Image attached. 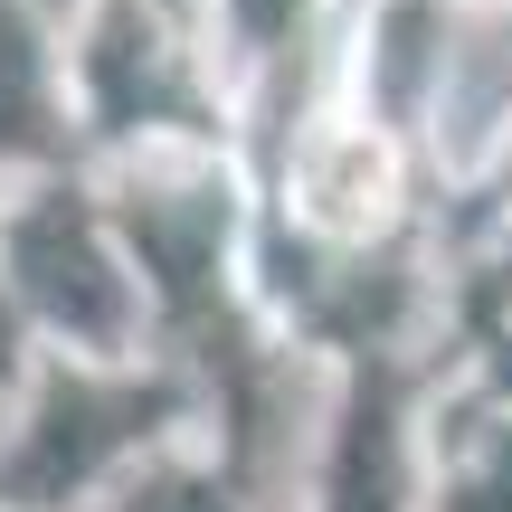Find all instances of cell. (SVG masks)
I'll use <instances>...</instances> for the list:
<instances>
[{
    "label": "cell",
    "instance_id": "1",
    "mask_svg": "<svg viewBox=\"0 0 512 512\" xmlns=\"http://www.w3.org/2000/svg\"><path fill=\"white\" fill-rule=\"evenodd\" d=\"M19 275H29V304L57 313L67 332H86V342H105V332L124 323V285L105 275V256H95L86 219H76L67 200L19 219Z\"/></svg>",
    "mask_w": 512,
    "mask_h": 512
},
{
    "label": "cell",
    "instance_id": "2",
    "mask_svg": "<svg viewBox=\"0 0 512 512\" xmlns=\"http://www.w3.org/2000/svg\"><path fill=\"white\" fill-rule=\"evenodd\" d=\"M143 418V399H95V389H57L48 418H38V446L19 456V494H57V484L95 475V456H105L124 427Z\"/></svg>",
    "mask_w": 512,
    "mask_h": 512
},
{
    "label": "cell",
    "instance_id": "3",
    "mask_svg": "<svg viewBox=\"0 0 512 512\" xmlns=\"http://www.w3.org/2000/svg\"><path fill=\"white\" fill-rule=\"evenodd\" d=\"M389 494H399V437H389V408L361 399L342 437V475H332V512H389Z\"/></svg>",
    "mask_w": 512,
    "mask_h": 512
},
{
    "label": "cell",
    "instance_id": "4",
    "mask_svg": "<svg viewBox=\"0 0 512 512\" xmlns=\"http://www.w3.org/2000/svg\"><path fill=\"white\" fill-rule=\"evenodd\" d=\"M38 114V57L19 38V19H0V143H19Z\"/></svg>",
    "mask_w": 512,
    "mask_h": 512
},
{
    "label": "cell",
    "instance_id": "5",
    "mask_svg": "<svg viewBox=\"0 0 512 512\" xmlns=\"http://www.w3.org/2000/svg\"><path fill=\"white\" fill-rule=\"evenodd\" d=\"M456 512H512V456H503V465H494V475H484V484H475V494H465Z\"/></svg>",
    "mask_w": 512,
    "mask_h": 512
}]
</instances>
